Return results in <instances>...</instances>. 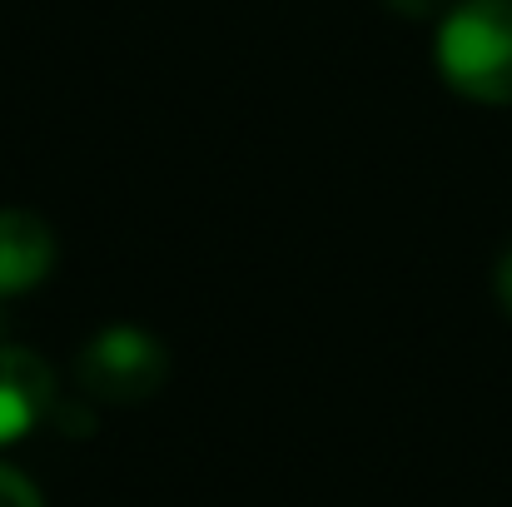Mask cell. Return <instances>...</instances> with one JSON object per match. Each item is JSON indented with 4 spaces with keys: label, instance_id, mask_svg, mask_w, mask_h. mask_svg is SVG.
Wrapping results in <instances>:
<instances>
[{
    "label": "cell",
    "instance_id": "cell-1",
    "mask_svg": "<svg viewBox=\"0 0 512 507\" xmlns=\"http://www.w3.org/2000/svg\"><path fill=\"white\" fill-rule=\"evenodd\" d=\"M433 55L458 95L512 105V0H458L438 25Z\"/></svg>",
    "mask_w": 512,
    "mask_h": 507
},
{
    "label": "cell",
    "instance_id": "cell-2",
    "mask_svg": "<svg viewBox=\"0 0 512 507\" xmlns=\"http://www.w3.org/2000/svg\"><path fill=\"white\" fill-rule=\"evenodd\" d=\"M165 378H170L165 343L150 338L145 329H130V324L95 334L90 348L80 353V383L100 403H145Z\"/></svg>",
    "mask_w": 512,
    "mask_h": 507
},
{
    "label": "cell",
    "instance_id": "cell-3",
    "mask_svg": "<svg viewBox=\"0 0 512 507\" xmlns=\"http://www.w3.org/2000/svg\"><path fill=\"white\" fill-rule=\"evenodd\" d=\"M50 398L55 378L45 358H35L30 348H0V448L35 433V423L50 413Z\"/></svg>",
    "mask_w": 512,
    "mask_h": 507
},
{
    "label": "cell",
    "instance_id": "cell-4",
    "mask_svg": "<svg viewBox=\"0 0 512 507\" xmlns=\"http://www.w3.org/2000/svg\"><path fill=\"white\" fill-rule=\"evenodd\" d=\"M55 269V234L30 209H0V299L30 294Z\"/></svg>",
    "mask_w": 512,
    "mask_h": 507
},
{
    "label": "cell",
    "instance_id": "cell-5",
    "mask_svg": "<svg viewBox=\"0 0 512 507\" xmlns=\"http://www.w3.org/2000/svg\"><path fill=\"white\" fill-rule=\"evenodd\" d=\"M0 507H45V503H40V493H35V483L25 473L0 463Z\"/></svg>",
    "mask_w": 512,
    "mask_h": 507
},
{
    "label": "cell",
    "instance_id": "cell-6",
    "mask_svg": "<svg viewBox=\"0 0 512 507\" xmlns=\"http://www.w3.org/2000/svg\"><path fill=\"white\" fill-rule=\"evenodd\" d=\"M493 284H498V304H503V314L512 319V249L498 259V279H493Z\"/></svg>",
    "mask_w": 512,
    "mask_h": 507
},
{
    "label": "cell",
    "instance_id": "cell-7",
    "mask_svg": "<svg viewBox=\"0 0 512 507\" xmlns=\"http://www.w3.org/2000/svg\"><path fill=\"white\" fill-rule=\"evenodd\" d=\"M388 10H403V15H433L443 10V0H383Z\"/></svg>",
    "mask_w": 512,
    "mask_h": 507
}]
</instances>
